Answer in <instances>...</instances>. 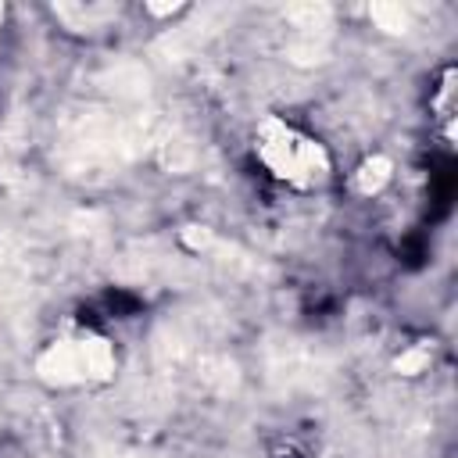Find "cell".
<instances>
[{
    "mask_svg": "<svg viewBox=\"0 0 458 458\" xmlns=\"http://www.w3.org/2000/svg\"><path fill=\"white\" fill-rule=\"evenodd\" d=\"M258 157L272 175H279V179H286L293 186H315V182H322L329 175L326 150L315 140L297 136L279 118H265L261 122V129H258Z\"/></svg>",
    "mask_w": 458,
    "mask_h": 458,
    "instance_id": "1",
    "label": "cell"
},
{
    "mask_svg": "<svg viewBox=\"0 0 458 458\" xmlns=\"http://www.w3.org/2000/svg\"><path fill=\"white\" fill-rule=\"evenodd\" d=\"M36 372L43 383L50 386H75V383H86L82 376V358H79V340H57L50 344L39 361H36Z\"/></svg>",
    "mask_w": 458,
    "mask_h": 458,
    "instance_id": "2",
    "label": "cell"
},
{
    "mask_svg": "<svg viewBox=\"0 0 458 458\" xmlns=\"http://www.w3.org/2000/svg\"><path fill=\"white\" fill-rule=\"evenodd\" d=\"M79 358H82V376H86V383H104V379H111V372H114V351H111L107 340H100V336H82V340H79Z\"/></svg>",
    "mask_w": 458,
    "mask_h": 458,
    "instance_id": "3",
    "label": "cell"
},
{
    "mask_svg": "<svg viewBox=\"0 0 458 458\" xmlns=\"http://www.w3.org/2000/svg\"><path fill=\"white\" fill-rule=\"evenodd\" d=\"M390 172H394L390 157L372 154V157H365V161L358 165V172H354V190H358L361 197H372V193H379V190L390 182Z\"/></svg>",
    "mask_w": 458,
    "mask_h": 458,
    "instance_id": "4",
    "label": "cell"
},
{
    "mask_svg": "<svg viewBox=\"0 0 458 458\" xmlns=\"http://www.w3.org/2000/svg\"><path fill=\"white\" fill-rule=\"evenodd\" d=\"M372 18L386 32H408V11L401 4H372Z\"/></svg>",
    "mask_w": 458,
    "mask_h": 458,
    "instance_id": "5",
    "label": "cell"
},
{
    "mask_svg": "<svg viewBox=\"0 0 458 458\" xmlns=\"http://www.w3.org/2000/svg\"><path fill=\"white\" fill-rule=\"evenodd\" d=\"M426 365H429V351L426 347H411V351H404L397 358V372L401 376H419V372H426Z\"/></svg>",
    "mask_w": 458,
    "mask_h": 458,
    "instance_id": "6",
    "label": "cell"
}]
</instances>
